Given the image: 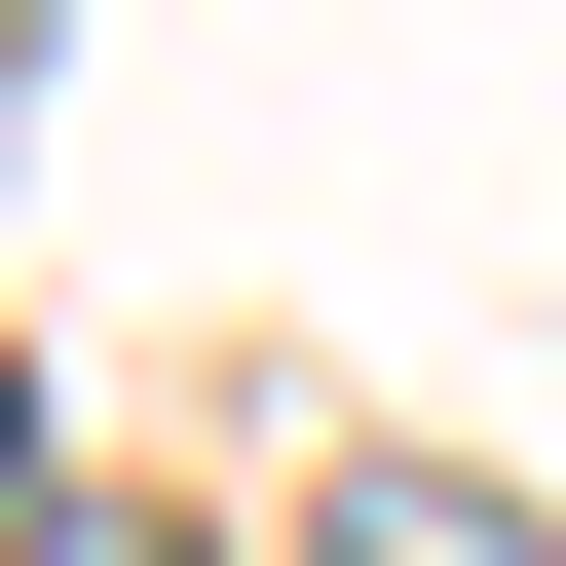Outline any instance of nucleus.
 <instances>
[{
	"label": "nucleus",
	"instance_id": "f257e3e1",
	"mask_svg": "<svg viewBox=\"0 0 566 566\" xmlns=\"http://www.w3.org/2000/svg\"><path fill=\"white\" fill-rule=\"evenodd\" d=\"M303 566H566V528H528V491H453V453H340V528H303Z\"/></svg>",
	"mask_w": 566,
	"mask_h": 566
},
{
	"label": "nucleus",
	"instance_id": "7ed1b4c3",
	"mask_svg": "<svg viewBox=\"0 0 566 566\" xmlns=\"http://www.w3.org/2000/svg\"><path fill=\"white\" fill-rule=\"evenodd\" d=\"M39 566H189V528H39Z\"/></svg>",
	"mask_w": 566,
	"mask_h": 566
},
{
	"label": "nucleus",
	"instance_id": "f03ea898",
	"mask_svg": "<svg viewBox=\"0 0 566 566\" xmlns=\"http://www.w3.org/2000/svg\"><path fill=\"white\" fill-rule=\"evenodd\" d=\"M0 566H39V416H0Z\"/></svg>",
	"mask_w": 566,
	"mask_h": 566
}]
</instances>
